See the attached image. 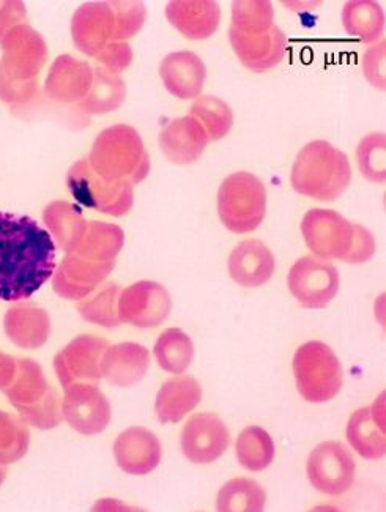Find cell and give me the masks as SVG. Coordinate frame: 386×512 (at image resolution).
Returning <instances> with one entry per match:
<instances>
[{"instance_id": "6da1fadb", "label": "cell", "mask_w": 386, "mask_h": 512, "mask_svg": "<svg viewBox=\"0 0 386 512\" xmlns=\"http://www.w3.org/2000/svg\"><path fill=\"white\" fill-rule=\"evenodd\" d=\"M56 270V245L34 219L0 212V300H26Z\"/></svg>"}, {"instance_id": "7a4b0ae2", "label": "cell", "mask_w": 386, "mask_h": 512, "mask_svg": "<svg viewBox=\"0 0 386 512\" xmlns=\"http://www.w3.org/2000/svg\"><path fill=\"white\" fill-rule=\"evenodd\" d=\"M349 160L327 142H312L301 150L292 171L295 191L319 201H335L350 183Z\"/></svg>"}, {"instance_id": "3957f363", "label": "cell", "mask_w": 386, "mask_h": 512, "mask_svg": "<svg viewBox=\"0 0 386 512\" xmlns=\"http://www.w3.org/2000/svg\"><path fill=\"white\" fill-rule=\"evenodd\" d=\"M219 218L235 234H246L262 224L267 193L256 175L237 172L227 177L218 193Z\"/></svg>"}, {"instance_id": "277c9868", "label": "cell", "mask_w": 386, "mask_h": 512, "mask_svg": "<svg viewBox=\"0 0 386 512\" xmlns=\"http://www.w3.org/2000/svg\"><path fill=\"white\" fill-rule=\"evenodd\" d=\"M297 388L308 402H328L342 388V368L330 347L323 342H308L294 358Z\"/></svg>"}, {"instance_id": "5b68a950", "label": "cell", "mask_w": 386, "mask_h": 512, "mask_svg": "<svg viewBox=\"0 0 386 512\" xmlns=\"http://www.w3.org/2000/svg\"><path fill=\"white\" fill-rule=\"evenodd\" d=\"M357 462L346 446L338 442L320 443L308 459V478L322 494L339 497L352 489Z\"/></svg>"}, {"instance_id": "8992f818", "label": "cell", "mask_w": 386, "mask_h": 512, "mask_svg": "<svg viewBox=\"0 0 386 512\" xmlns=\"http://www.w3.org/2000/svg\"><path fill=\"white\" fill-rule=\"evenodd\" d=\"M289 289L305 308H325L338 294V270L322 257H303L289 271Z\"/></svg>"}, {"instance_id": "52a82bcc", "label": "cell", "mask_w": 386, "mask_h": 512, "mask_svg": "<svg viewBox=\"0 0 386 512\" xmlns=\"http://www.w3.org/2000/svg\"><path fill=\"white\" fill-rule=\"evenodd\" d=\"M309 248L320 257L346 259L355 237V226L330 210H311L301 224Z\"/></svg>"}, {"instance_id": "ba28073f", "label": "cell", "mask_w": 386, "mask_h": 512, "mask_svg": "<svg viewBox=\"0 0 386 512\" xmlns=\"http://www.w3.org/2000/svg\"><path fill=\"white\" fill-rule=\"evenodd\" d=\"M231 446V434L215 413H197L182 434L185 456L194 464H212Z\"/></svg>"}, {"instance_id": "9c48e42d", "label": "cell", "mask_w": 386, "mask_h": 512, "mask_svg": "<svg viewBox=\"0 0 386 512\" xmlns=\"http://www.w3.org/2000/svg\"><path fill=\"white\" fill-rule=\"evenodd\" d=\"M275 271V257L259 240H246L232 251L229 273L240 286L259 287L270 281Z\"/></svg>"}, {"instance_id": "30bf717a", "label": "cell", "mask_w": 386, "mask_h": 512, "mask_svg": "<svg viewBox=\"0 0 386 512\" xmlns=\"http://www.w3.org/2000/svg\"><path fill=\"white\" fill-rule=\"evenodd\" d=\"M379 399L374 407H364L353 413L347 426V440L360 456L366 459H382L385 456V415H380Z\"/></svg>"}, {"instance_id": "8fae6325", "label": "cell", "mask_w": 386, "mask_h": 512, "mask_svg": "<svg viewBox=\"0 0 386 512\" xmlns=\"http://www.w3.org/2000/svg\"><path fill=\"white\" fill-rule=\"evenodd\" d=\"M201 401V385L193 377H182L163 386L156 402V412L163 423H179Z\"/></svg>"}, {"instance_id": "7c38bea8", "label": "cell", "mask_w": 386, "mask_h": 512, "mask_svg": "<svg viewBox=\"0 0 386 512\" xmlns=\"http://www.w3.org/2000/svg\"><path fill=\"white\" fill-rule=\"evenodd\" d=\"M108 402L97 390H79L71 394L67 402V416L70 423L86 434L100 431L109 420Z\"/></svg>"}, {"instance_id": "4fadbf2b", "label": "cell", "mask_w": 386, "mask_h": 512, "mask_svg": "<svg viewBox=\"0 0 386 512\" xmlns=\"http://www.w3.org/2000/svg\"><path fill=\"white\" fill-rule=\"evenodd\" d=\"M267 494L259 483L248 478H235L219 490L216 508L221 512L264 511Z\"/></svg>"}, {"instance_id": "5bb4252c", "label": "cell", "mask_w": 386, "mask_h": 512, "mask_svg": "<svg viewBox=\"0 0 386 512\" xmlns=\"http://www.w3.org/2000/svg\"><path fill=\"white\" fill-rule=\"evenodd\" d=\"M237 457L249 472H262L275 459V443L262 427H246L237 440Z\"/></svg>"}, {"instance_id": "9a60e30c", "label": "cell", "mask_w": 386, "mask_h": 512, "mask_svg": "<svg viewBox=\"0 0 386 512\" xmlns=\"http://www.w3.org/2000/svg\"><path fill=\"white\" fill-rule=\"evenodd\" d=\"M193 342L180 330H168L156 346V357L166 371L180 374L193 361Z\"/></svg>"}, {"instance_id": "2e32d148", "label": "cell", "mask_w": 386, "mask_h": 512, "mask_svg": "<svg viewBox=\"0 0 386 512\" xmlns=\"http://www.w3.org/2000/svg\"><path fill=\"white\" fill-rule=\"evenodd\" d=\"M116 454L119 464L130 473H138V456L144 457V461L153 470L160 462V445H158V440L147 432L142 440L141 448H134L128 435L123 434L117 442Z\"/></svg>"}, {"instance_id": "e0dca14e", "label": "cell", "mask_w": 386, "mask_h": 512, "mask_svg": "<svg viewBox=\"0 0 386 512\" xmlns=\"http://www.w3.org/2000/svg\"><path fill=\"white\" fill-rule=\"evenodd\" d=\"M379 145H371L369 139H364L360 147V166L364 177H368L372 182L382 183L385 180V158H377Z\"/></svg>"}]
</instances>
